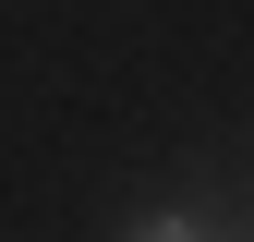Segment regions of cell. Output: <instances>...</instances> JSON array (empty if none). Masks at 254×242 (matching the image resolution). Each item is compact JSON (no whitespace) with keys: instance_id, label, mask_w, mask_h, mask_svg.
Segmentation results:
<instances>
[{"instance_id":"cell-1","label":"cell","mask_w":254,"mask_h":242,"mask_svg":"<svg viewBox=\"0 0 254 242\" xmlns=\"http://www.w3.org/2000/svg\"><path fill=\"white\" fill-rule=\"evenodd\" d=\"M121 242H218V230L194 218V206H157V218H133V230H121Z\"/></svg>"}]
</instances>
